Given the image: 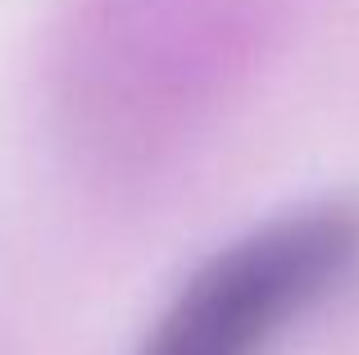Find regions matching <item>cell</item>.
Wrapping results in <instances>:
<instances>
[{"instance_id": "obj_1", "label": "cell", "mask_w": 359, "mask_h": 355, "mask_svg": "<svg viewBox=\"0 0 359 355\" xmlns=\"http://www.w3.org/2000/svg\"><path fill=\"white\" fill-rule=\"evenodd\" d=\"M359 260L355 205H309L210 255L150 328L141 355H264Z\"/></svg>"}]
</instances>
